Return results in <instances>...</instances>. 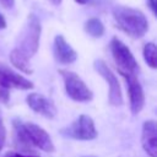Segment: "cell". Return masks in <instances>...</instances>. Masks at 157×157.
Here are the masks:
<instances>
[{
    "label": "cell",
    "mask_w": 157,
    "mask_h": 157,
    "mask_svg": "<svg viewBox=\"0 0 157 157\" xmlns=\"http://www.w3.org/2000/svg\"><path fill=\"white\" fill-rule=\"evenodd\" d=\"M13 142L22 151H31L37 147L44 152H54L55 147L49 134L39 125L31 121L13 119Z\"/></svg>",
    "instance_id": "1"
},
{
    "label": "cell",
    "mask_w": 157,
    "mask_h": 157,
    "mask_svg": "<svg viewBox=\"0 0 157 157\" xmlns=\"http://www.w3.org/2000/svg\"><path fill=\"white\" fill-rule=\"evenodd\" d=\"M112 13L118 28L132 38L144 37L148 29V21L146 16L137 9L117 5L113 7Z\"/></svg>",
    "instance_id": "2"
},
{
    "label": "cell",
    "mask_w": 157,
    "mask_h": 157,
    "mask_svg": "<svg viewBox=\"0 0 157 157\" xmlns=\"http://www.w3.org/2000/svg\"><path fill=\"white\" fill-rule=\"evenodd\" d=\"M40 32H42L40 21L38 20L36 15L29 13L26 20L25 26L22 27L20 32L16 49H18L23 55L31 59L38 50Z\"/></svg>",
    "instance_id": "3"
},
{
    "label": "cell",
    "mask_w": 157,
    "mask_h": 157,
    "mask_svg": "<svg viewBox=\"0 0 157 157\" xmlns=\"http://www.w3.org/2000/svg\"><path fill=\"white\" fill-rule=\"evenodd\" d=\"M109 49L120 75H136L139 70L137 61L124 42L118 37H113L109 43Z\"/></svg>",
    "instance_id": "4"
},
{
    "label": "cell",
    "mask_w": 157,
    "mask_h": 157,
    "mask_svg": "<svg viewBox=\"0 0 157 157\" xmlns=\"http://www.w3.org/2000/svg\"><path fill=\"white\" fill-rule=\"evenodd\" d=\"M58 72L60 74L66 94L75 102H90L93 98L92 91L86 86V83L82 81V78L75 74L74 71L59 69Z\"/></svg>",
    "instance_id": "5"
},
{
    "label": "cell",
    "mask_w": 157,
    "mask_h": 157,
    "mask_svg": "<svg viewBox=\"0 0 157 157\" xmlns=\"http://www.w3.org/2000/svg\"><path fill=\"white\" fill-rule=\"evenodd\" d=\"M61 134L67 137H71L75 140H81V141L93 140L98 135L93 119L86 114H81L70 125L61 129Z\"/></svg>",
    "instance_id": "6"
},
{
    "label": "cell",
    "mask_w": 157,
    "mask_h": 157,
    "mask_svg": "<svg viewBox=\"0 0 157 157\" xmlns=\"http://www.w3.org/2000/svg\"><path fill=\"white\" fill-rule=\"evenodd\" d=\"M93 67L94 70L105 80V82L108 83L109 87V93H108V102L114 105H121L123 104V94H121V90H120V85L119 81L117 78V76L114 75V72L109 69V66L105 64V61L97 59L93 63Z\"/></svg>",
    "instance_id": "7"
},
{
    "label": "cell",
    "mask_w": 157,
    "mask_h": 157,
    "mask_svg": "<svg viewBox=\"0 0 157 157\" xmlns=\"http://www.w3.org/2000/svg\"><path fill=\"white\" fill-rule=\"evenodd\" d=\"M125 78L130 110L132 114H139L145 105V93L136 75H121Z\"/></svg>",
    "instance_id": "8"
},
{
    "label": "cell",
    "mask_w": 157,
    "mask_h": 157,
    "mask_svg": "<svg viewBox=\"0 0 157 157\" xmlns=\"http://www.w3.org/2000/svg\"><path fill=\"white\" fill-rule=\"evenodd\" d=\"M0 86L10 90V88H17V90H31L33 88V83L23 77L22 75L17 74L10 66H7L4 63H0Z\"/></svg>",
    "instance_id": "9"
},
{
    "label": "cell",
    "mask_w": 157,
    "mask_h": 157,
    "mask_svg": "<svg viewBox=\"0 0 157 157\" xmlns=\"http://www.w3.org/2000/svg\"><path fill=\"white\" fill-rule=\"evenodd\" d=\"M26 102H27L28 107L33 112H36V113L45 117V118L52 119V118H54L56 115L55 104L53 103L52 99H49L48 97L43 96L42 93H37V92L29 93L26 97Z\"/></svg>",
    "instance_id": "10"
},
{
    "label": "cell",
    "mask_w": 157,
    "mask_h": 157,
    "mask_svg": "<svg viewBox=\"0 0 157 157\" xmlns=\"http://www.w3.org/2000/svg\"><path fill=\"white\" fill-rule=\"evenodd\" d=\"M141 146L150 157H157V125L152 119L142 124Z\"/></svg>",
    "instance_id": "11"
},
{
    "label": "cell",
    "mask_w": 157,
    "mask_h": 157,
    "mask_svg": "<svg viewBox=\"0 0 157 157\" xmlns=\"http://www.w3.org/2000/svg\"><path fill=\"white\" fill-rule=\"evenodd\" d=\"M53 54H54L55 60L60 64H64V65L72 64L77 59L76 50L66 42V39L61 34H58L54 38Z\"/></svg>",
    "instance_id": "12"
},
{
    "label": "cell",
    "mask_w": 157,
    "mask_h": 157,
    "mask_svg": "<svg viewBox=\"0 0 157 157\" xmlns=\"http://www.w3.org/2000/svg\"><path fill=\"white\" fill-rule=\"evenodd\" d=\"M10 61H11V64L16 67V69H18L20 71H22V72H25V74H32L33 72V70L31 69V66H29V59L26 56V55H23L18 49H16V48H13L11 52H10Z\"/></svg>",
    "instance_id": "13"
},
{
    "label": "cell",
    "mask_w": 157,
    "mask_h": 157,
    "mask_svg": "<svg viewBox=\"0 0 157 157\" xmlns=\"http://www.w3.org/2000/svg\"><path fill=\"white\" fill-rule=\"evenodd\" d=\"M85 32L87 34H90L91 37H94V38H98V37H102L104 34V26L102 23L101 20L96 18V17H91L88 18L86 22H85Z\"/></svg>",
    "instance_id": "14"
},
{
    "label": "cell",
    "mask_w": 157,
    "mask_h": 157,
    "mask_svg": "<svg viewBox=\"0 0 157 157\" xmlns=\"http://www.w3.org/2000/svg\"><path fill=\"white\" fill-rule=\"evenodd\" d=\"M142 54H144V59L147 63V65L151 69H156V44L153 42H148L144 45L142 49Z\"/></svg>",
    "instance_id": "15"
},
{
    "label": "cell",
    "mask_w": 157,
    "mask_h": 157,
    "mask_svg": "<svg viewBox=\"0 0 157 157\" xmlns=\"http://www.w3.org/2000/svg\"><path fill=\"white\" fill-rule=\"evenodd\" d=\"M5 142H6V128H5V124H4L2 115L0 114V152H1Z\"/></svg>",
    "instance_id": "16"
},
{
    "label": "cell",
    "mask_w": 157,
    "mask_h": 157,
    "mask_svg": "<svg viewBox=\"0 0 157 157\" xmlns=\"http://www.w3.org/2000/svg\"><path fill=\"white\" fill-rule=\"evenodd\" d=\"M10 99V91L2 86H0V103H4V104H7Z\"/></svg>",
    "instance_id": "17"
},
{
    "label": "cell",
    "mask_w": 157,
    "mask_h": 157,
    "mask_svg": "<svg viewBox=\"0 0 157 157\" xmlns=\"http://www.w3.org/2000/svg\"><path fill=\"white\" fill-rule=\"evenodd\" d=\"M4 157H39L37 155H29V153H21V152H15V151H11V152H7Z\"/></svg>",
    "instance_id": "18"
},
{
    "label": "cell",
    "mask_w": 157,
    "mask_h": 157,
    "mask_svg": "<svg viewBox=\"0 0 157 157\" xmlns=\"http://www.w3.org/2000/svg\"><path fill=\"white\" fill-rule=\"evenodd\" d=\"M147 5L150 10L152 11V13L156 16L157 15V0H147Z\"/></svg>",
    "instance_id": "19"
},
{
    "label": "cell",
    "mask_w": 157,
    "mask_h": 157,
    "mask_svg": "<svg viewBox=\"0 0 157 157\" xmlns=\"http://www.w3.org/2000/svg\"><path fill=\"white\" fill-rule=\"evenodd\" d=\"M15 4V0H0V5L5 9H11Z\"/></svg>",
    "instance_id": "20"
},
{
    "label": "cell",
    "mask_w": 157,
    "mask_h": 157,
    "mask_svg": "<svg viewBox=\"0 0 157 157\" xmlns=\"http://www.w3.org/2000/svg\"><path fill=\"white\" fill-rule=\"evenodd\" d=\"M4 28H6V20H5V17L0 13V29H4Z\"/></svg>",
    "instance_id": "21"
},
{
    "label": "cell",
    "mask_w": 157,
    "mask_h": 157,
    "mask_svg": "<svg viewBox=\"0 0 157 157\" xmlns=\"http://www.w3.org/2000/svg\"><path fill=\"white\" fill-rule=\"evenodd\" d=\"M50 1H52V4H53V5L58 6V5H60V4H61V1H63V0H50Z\"/></svg>",
    "instance_id": "22"
},
{
    "label": "cell",
    "mask_w": 157,
    "mask_h": 157,
    "mask_svg": "<svg viewBox=\"0 0 157 157\" xmlns=\"http://www.w3.org/2000/svg\"><path fill=\"white\" fill-rule=\"evenodd\" d=\"M77 4H80V5H85V4H87L88 2V0H75Z\"/></svg>",
    "instance_id": "23"
}]
</instances>
